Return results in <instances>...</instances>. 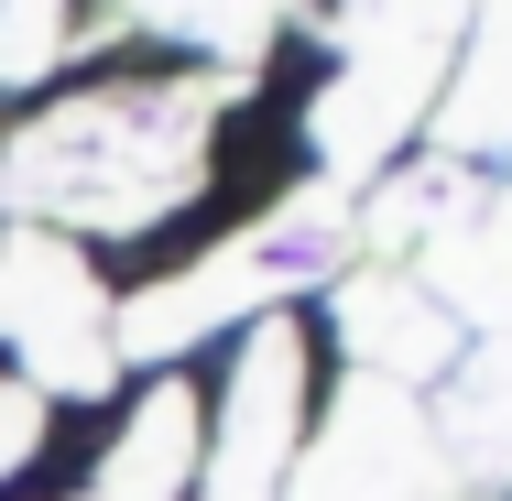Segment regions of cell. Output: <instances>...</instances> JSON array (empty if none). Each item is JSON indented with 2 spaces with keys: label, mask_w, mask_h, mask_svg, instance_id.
<instances>
[{
  "label": "cell",
  "mask_w": 512,
  "mask_h": 501,
  "mask_svg": "<svg viewBox=\"0 0 512 501\" xmlns=\"http://www.w3.org/2000/svg\"><path fill=\"white\" fill-rule=\"evenodd\" d=\"M33 436H44V393H33V382H11V371H0V480H11V469H22V458H33Z\"/></svg>",
  "instance_id": "8fae6325"
},
{
  "label": "cell",
  "mask_w": 512,
  "mask_h": 501,
  "mask_svg": "<svg viewBox=\"0 0 512 501\" xmlns=\"http://www.w3.org/2000/svg\"><path fill=\"white\" fill-rule=\"evenodd\" d=\"M425 425H436V447H447L458 480H512V338H480L447 371V393H436Z\"/></svg>",
  "instance_id": "ba28073f"
},
{
  "label": "cell",
  "mask_w": 512,
  "mask_h": 501,
  "mask_svg": "<svg viewBox=\"0 0 512 501\" xmlns=\"http://www.w3.org/2000/svg\"><path fill=\"white\" fill-rule=\"evenodd\" d=\"M338 338H349V360H360V382H447V349H458V327L436 316V295L414 284L404 262H371V273H349L338 284Z\"/></svg>",
  "instance_id": "52a82bcc"
},
{
  "label": "cell",
  "mask_w": 512,
  "mask_h": 501,
  "mask_svg": "<svg viewBox=\"0 0 512 501\" xmlns=\"http://www.w3.org/2000/svg\"><path fill=\"white\" fill-rule=\"evenodd\" d=\"M0 338L33 360V393H99L109 360H120L99 327L88 262L44 229H0Z\"/></svg>",
  "instance_id": "277c9868"
},
{
  "label": "cell",
  "mask_w": 512,
  "mask_h": 501,
  "mask_svg": "<svg viewBox=\"0 0 512 501\" xmlns=\"http://www.w3.org/2000/svg\"><path fill=\"white\" fill-rule=\"evenodd\" d=\"M436 142H447V153H512V11H491V22L458 33Z\"/></svg>",
  "instance_id": "9c48e42d"
},
{
  "label": "cell",
  "mask_w": 512,
  "mask_h": 501,
  "mask_svg": "<svg viewBox=\"0 0 512 501\" xmlns=\"http://www.w3.org/2000/svg\"><path fill=\"white\" fill-rule=\"evenodd\" d=\"M186 469H197V403H186V382H164V393L131 414L120 458H109V501H175Z\"/></svg>",
  "instance_id": "30bf717a"
},
{
  "label": "cell",
  "mask_w": 512,
  "mask_h": 501,
  "mask_svg": "<svg viewBox=\"0 0 512 501\" xmlns=\"http://www.w3.org/2000/svg\"><path fill=\"white\" fill-rule=\"evenodd\" d=\"M218 99H229L218 77H153V88L66 99L11 142V186L77 229H153L164 207L197 197Z\"/></svg>",
  "instance_id": "6da1fadb"
},
{
  "label": "cell",
  "mask_w": 512,
  "mask_h": 501,
  "mask_svg": "<svg viewBox=\"0 0 512 501\" xmlns=\"http://www.w3.org/2000/svg\"><path fill=\"white\" fill-rule=\"evenodd\" d=\"M284 501H458V469L425 425V403L393 382H349L338 414L316 425L306 469L284 480Z\"/></svg>",
  "instance_id": "3957f363"
},
{
  "label": "cell",
  "mask_w": 512,
  "mask_h": 501,
  "mask_svg": "<svg viewBox=\"0 0 512 501\" xmlns=\"http://www.w3.org/2000/svg\"><path fill=\"white\" fill-rule=\"evenodd\" d=\"M414 284L436 295L447 327H480V338H512V186H447V207L425 218L414 240Z\"/></svg>",
  "instance_id": "8992f818"
},
{
  "label": "cell",
  "mask_w": 512,
  "mask_h": 501,
  "mask_svg": "<svg viewBox=\"0 0 512 501\" xmlns=\"http://www.w3.org/2000/svg\"><path fill=\"white\" fill-rule=\"evenodd\" d=\"M295 436H306V327L273 305V316L240 338V371H229V403H218L207 501H273Z\"/></svg>",
  "instance_id": "5b68a950"
},
{
  "label": "cell",
  "mask_w": 512,
  "mask_h": 501,
  "mask_svg": "<svg viewBox=\"0 0 512 501\" xmlns=\"http://www.w3.org/2000/svg\"><path fill=\"white\" fill-rule=\"evenodd\" d=\"M458 33H469L458 11H371V22H349V66L316 99V153H327L338 186L382 175L393 142L425 131V109H436L447 66H458Z\"/></svg>",
  "instance_id": "7a4b0ae2"
}]
</instances>
